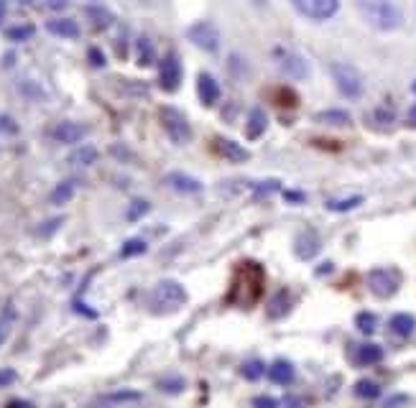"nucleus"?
I'll list each match as a JSON object with an SVG mask.
<instances>
[{
  "label": "nucleus",
  "instance_id": "f257e3e1",
  "mask_svg": "<svg viewBox=\"0 0 416 408\" xmlns=\"http://www.w3.org/2000/svg\"><path fill=\"white\" fill-rule=\"evenodd\" d=\"M263 283H266V273H263L261 263H253V261L240 263L235 268V278H232L230 301H235L243 309L256 306L258 299L263 296Z\"/></svg>",
  "mask_w": 416,
  "mask_h": 408
},
{
  "label": "nucleus",
  "instance_id": "f03ea898",
  "mask_svg": "<svg viewBox=\"0 0 416 408\" xmlns=\"http://www.w3.org/2000/svg\"><path fill=\"white\" fill-rule=\"evenodd\" d=\"M358 11L378 31H396L403 23V13L393 0H358Z\"/></svg>",
  "mask_w": 416,
  "mask_h": 408
},
{
  "label": "nucleus",
  "instance_id": "7ed1b4c3",
  "mask_svg": "<svg viewBox=\"0 0 416 408\" xmlns=\"http://www.w3.org/2000/svg\"><path fill=\"white\" fill-rule=\"evenodd\" d=\"M186 304V291L179 280L164 278L159 280L148 296V309L159 317H167V314H176L181 306Z\"/></svg>",
  "mask_w": 416,
  "mask_h": 408
},
{
  "label": "nucleus",
  "instance_id": "20e7f679",
  "mask_svg": "<svg viewBox=\"0 0 416 408\" xmlns=\"http://www.w3.org/2000/svg\"><path fill=\"white\" fill-rule=\"evenodd\" d=\"M330 72H332V79H335V84H337V89L345 97L358 100V97L363 95V79H360L355 67L342 64V62H335L332 67H330Z\"/></svg>",
  "mask_w": 416,
  "mask_h": 408
},
{
  "label": "nucleus",
  "instance_id": "39448f33",
  "mask_svg": "<svg viewBox=\"0 0 416 408\" xmlns=\"http://www.w3.org/2000/svg\"><path fill=\"white\" fill-rule=\"evenodd\" d=\"M159 123L167 130V135L174 143H186L192 138V128L186 123V118L176 108H161L159 110Z\"/></svg>",
  "mask_w": 416,
  "mask_h": 408
},
{
  "label": "nucleus",
  "instance_id": "423d86ee",
  "mask_svg": "<svg viewBox=\"0 0 416 408\" xmlns=\"http://www.w3.org/2000/svg\"><path fill=\"white\" fill-rule=\"evenodd\" d=\"M401 286V276L393 268H376L368 273V288L376 293L378 299H390Z\"/></svg>",
  "mask_w": 416,
  "mask_h": 408
},
{
  "label": "nucleus",
  "instance_id": "0eeeda50",
  "mask_svg": "<svg viewBox=\"0 0 416 408\" xmlns=\"http://www.w3.org/2000/svg\"><path fill=\"white\" fill-rule=\"evenodd\" d=\"M186 36H189V41H192L194 46H199V49L207 51V54H215V51L220 49V33L210 21H199V23L189 26Z\"/></svg>",
  "mask_w": 416,
  "mask_h": 408
},
{
  "label": "nucleus",
  "instance_id": "6e6552de",
  "mask_svg": "<svg viewBox=\"0 0 416 408\" xmlns=\"http://www.w3.org/2000/svg\"><path fill=\"white\" fill-rule=\"evenodd\" d=\"M294 8L312 21H327L332 18L339 8V0H291Z\"/></svg>",
  "mask_w": 416,
  "mask_h": 408
},
{
  "label": "nucleus",
  "instance_id": "1a4fd4ad",
  "mask_svg": "<svg viewBox=\"0 0 416 408\" xmlns=\"http://www.w3.org/2000/svg\"><path fill=\"white\" fill-rule=\"evenodd\" d=\"M159 82L161 89L167 92H176L181 84V62L176 54H167V57L159 62Z\"/></svg>",
  "mask_w": 416,
  "mask_h": 408
},
{
  "label": "nucleus",
  "instance_id": "9d476101",
  "mask_svg": "<svg viewBox=\"0 0 416 408\" xmlns=\"http://www.w3.org/2000/svg\"><path fill=\"white\" fill-rule=\"evenodd\" d=\"M197 95H199V102H202L205 108H212V105L220 100L218 79H215L212 74H207V72H202V74L197 76Z\"/></svg>",
  "mask_w": 416,
  "mask_h": 408
},
{
  "label": "nucleus",
  "instance_id": "9b49d317",
  "mask_svg": "<svg viewBox=\"0 0 416 408\" xmlns=\"http://www.w3.org/2000/svg\"><path fill=\"white\" fill-rule=\"evenodd\" d=\"M212 143H215V151H218L223 159L232 161V164H243V161L250 159V153L245 151L243 146H237L235 140H230V138H223V135H218V138L212 140Z\"/></svg>",
  "mask_w": 416,
  "mask_h": 408
},
{
  "label": "nucleus",
  "instance_id": "f8f14e48",
  "mask_svg": "<svg viewBox=\"0 0 416 408\" xmlns=\"http://www.w3.org/2000/svg\"><path fill=\"white\" fill-rule=\"evenodd\" d=\"M54 140H59V143H67V146H74V143H79V140L87 135V128L79 125V123H59L57 128H54Z\"/></svg>",
  "mask_w": 416,
  "mask_h": 408
},
{
  "label": "nucleus",
  "instance_id": "ddd939ff",
  "mask_svg": "<svg viewBox=\"0 0 416 408\" xmlns=\"http://www.w3.org/2000/svg\"><path fill=\"white\" fill-rule=\"evenodd\" d=\"M322 242H320V235L314 232V230H304L299 237H296V255H299L301 261H312L314 255L320 253Z\"/></svg>",
  "mask_w": 416,
  "mask_h": 408
},
{
  "label": "nucleus",
  "instance_id": "4468645a",
  "mask_svg": "<svg viewBox=\"0 0 416 408\" xmlns=\"http://www.w3.org/2000/svg\"><path fill=\"white\" fill-rule=\"evenodd\" d=\"M269 378L276 382V385H291L296 378V370L288 360H276V363L269 368Z\"/></svg>",
  "mask_w": 416,
  "mask_h": 408
},
{
  "label": "nucleus",
  "instance_id": "2eb2a0df",
  "mask_svg": "<svg viewBox=\"0 0 416 408\" xmlns=\"http://www.w3.org/2000/svg\"><path fill=\"white\" fill-rule=\"evenodd\" d=\"M167 184L174 191H181V194H197V191H202V184H199L197 178L186 176V174H169Z\"/></svg>",
  "mask_w": 416,
  "mask_h": 408
},
{
  "label": "nucleus",
  "instance_id": "dca6fc26",
  "mask_svg": "<svg viewBox=\"0 0 416 408\" xmlns=\"http://www.w3.org/2000/svg\"><path fill=\"white\" fill-rule=\"evenodd\" d=\"M46 31L54 33L59 38H77L79 36V26L77 21H69V18H54L46 23Z\"/></svg>",
  "mask_w": 416,
  "mask_h": 408
},
{
  "label": "nucleus",
  "instance_id": "f3484780",
  "mask_svg": "<svg viewBox=\"0 0 416 408\" xmlns=\"http://www.w3.org/2000/svg\"><path fill=\"white\" fill-rule=\"evenodd\" d=\"M388 327H390V332H393L396 337L406 339V337H411V334H414L416 319L411 317V314H393V317H390V322H388Z\"/></svg>",
  "mask_w": 416,
  "mask_h": 408
},
{
  "label": "nucleus",
  "instance_id": "a211bd4d",
  "mask_svg": "<svg viewBox=\"0 0 416 408\" xmlns=\"http://www.w3.org/2000/svg\"><path fill=\"white\" fill-rule=\"evenodd\" d=\"M281 69L286 72L291 79H307V76H309L307 62H304L301 57H294V54H283Z\"/></svg>",
  "mask_w": 416,
  "mask_h": 408
},
{
  "label": "nucleus",
  "instance_id": "6ab92c4d",
  "mask_svg": "<svg viewBox=\"0 0 416 408\" xmlns=\"http://www.w3.org/2000/svg\"><path fill=\"white\" fill-rule=\"evenodd\" d=\"M266 125H269V118H266V113H263L261 108H253L248 115V128H245V135H248L250 140L261 138L263 133H266Z\"/></svg>",
  "mask_w": 416,
  "mask_h": 408
},
{
  "label": "nucleus",
  "instance_id": "aec40b11",
  "mask_svg": "<svg viewBox=\"0 0 416 408\" xmlns=\"http://www.w3.org/2000/svg\"><path fill=\"white\" fill-rule=\"evenodd\" d=\"M383 360V350L378 347V344H360L358 352H355V363L360 365V368H368V365H376Z\"/></svg>",
  "mask_w": 416,
  "mask_h": 408
},
{
  "label": "nucleus",
  "instance_id": "412c9836",
  "mask_svg": "<svg viewBox=\"0 0 416 408\" xmlns=\"http://www.w3.org/2000/svg\"><path fill=\"white\" fill-rule=\"evenodd\" d=\"M74 189H77V181H72V178L59 181V184L54 186V191H52V204H57V207L67 204L72 197H74Z\"/></svg>",
  "mask_w": 416,
  "mask_h": 408
},
{
  "label": "nucleus",
  "instance_id": "4be33fe9",
  "mask_svg": "<svg viewBox=\"0 0 416 408\" xmlns=\"http://www.w3.org/2000/svg\"><path fill=\"white\" fill-rule=\"evenodd\" d=\"M314 120L322 123V125H347L350 123V115L345 110H325V113H317Z\"/></svg>",
  "mask_w": 416,
  "mask_h": 408
},
{
  "label": "nucleus",
  "instance_id": "5701e85b",
  "mask_svg": "<svg viewBox=\"0 0 416 408\" xmlns=\"http://www.w3.org/2000/svg\"><path fill=\"white\" fill-rule=\"evenodd\" d=\"M95 161H97V151L92 146L74 148V153L69 156V164H74V166H92Z\"/></svg>",
  "mask_w": 416,
  "mask_h": 408
},
{
  "label": "nucleus",
  "instance_id": "b1692460",
  "mask_svg": "<svg viewBox=\"0 0 416 408\" xmlns=\"http://www.w3.org/2000/svg\"><path fill=\"white\" fill-rule=\"evenodd\" d=\"M135 51H138V64H141V67H151V64L156 62L154 46H151V41H148L146 36H141L135 41Z\"/></svg>",
  "mask_w": 416,
  "mask_h": 408
},
{
  "label": "nucleus",
  "instance_id": "393cba45",
  "mask_svg": "<svg viewBox=\"0 0 416 408\" xmlns=\"http://www.w3.org/2000/svg\"><path fill=\"white\" fill-rule=\"evenodd\" d=\"M355 395L365 398V401H376L378 395H381V385L373 380H358L355 382Z\"/></svg>",
  "mask_w": 416,
  "mask_h": 408
},
{
  "label": "nucleus",
  "instance_id": "a878e982",
  "mask_svg": "<svg viewBox=\"0 0 416 408\" xmlns=\"http://www.w3.org/2000/svg\"><path fill=\"white\" fill-rule=\"evenodd\" d=\"M143 395L135 390H118V393H108L100 398V403H138Z\"/></svg>",
  "mask_w": 416,
  "mask_h": 408
},
{
  "label": "nucleus",
  "instance_id": "bb28decb",
  "mask_svg": "<svg viewBox=\"0 0 416 408\" xmlns=\"http://www.w3.org/2000/svg\"><path fill=\"white\" fill-rule=\"evenodd\" d=\"M288 304H291V299H288V293H286V291H281L274 301H271V306H269V317H271V319L283 317V314L288 312Z\"/></svg>",
  "mask_w": 416,
  "mask_h": 408
},
{
  "label": "nucleus",
  "instance_id": "cd10ccee",
  "mask_svg": "<svg viewBox=\"0 0 416 408\" xmlns=\"http://www.w3.org/2000/svg\"><path fill=\"white\" fill-rule=\"evenodd\" d=\"M159 390L161 393H181L184 390V378H176V375H169V378H161L159 380Z\"/></svg>",
  "mask_w": 416,
  "mask_h": 408
},
{
  "label": "nucleus",
  "instance_id": "c85d7f7f",
  "mask_svg": "<svg viewBox=\"0 0 416 408\" xmlns=\"http://www.w3.org/2000/svg\"><path fill=\"white\" fill-rule=\"evenodd\" d=\"M266 365L261 363V360H248V363H243V368H240V373H243L245 380H253L256 382L258 378H263V373H266Z\"/></svg>",
  "mask_w": 416,
  "mask_h": 408
},
{
  "label": "nucleus",
  "instance_id": "c756f323",
  "mask_svg": "<svg viewBox=\"0 0 416 408\" xmlns=\"http://www.w3.org/2000/svg\"><path fill=\"white\" fill-rule=\"evenodd\" d=\"M355 324H358V329L363 332V334H373L378 327V319H376V314H371V312H360L358 317H355Z\"/></svg>",
  "mask_w": 416,
  "mask_h": 408
},
{
  "label": "nucleus",
  "instance_id": "7c9ffc66",
  "mask_svg": "<svg viewBox=\"0 0 416 408\" xmlns=\"http://www.w3.org/2000/svg\"><path fill=\"white\" fill-rule=\"evenodd\" d=\"M358 204H363V197L332 199V202H327V210H332V212H347V210H355Z\"/></svg>",
  "mask_w": 416,
  "mask_h": 408
},
{
  "label": "nucleus",
  "instance_id": "2f4dec72",
  "mask_svg": "<svg viewBox=\"0 0 416 408\" xmlns=\"http://www.w3.org/2000/svg\"><path fill=\"white\" fill-rule=\"evenodd\" d=\"M141 253H146V242L138 240V237L128 240L125 245H123V250H120L123 258H133V255H141Z\"/></svg>",
  "mask_w": 416,
  "mask_h": 408
},
{
  "label": "nucleus",
  "instance_id": "473e14b6",
  "mask_svg": "<svg viewBox=\"0 0 416 408\" xmlns=\"http://www.w3.org/2000/svg\"><path fill=\"white\" fill-rule=\"evenodd\" d=\"M148 210H151V204H148L146 199H135V202L130 204V210L125 212V217H128L130 222H133V220H141V217L146 215Z\"/></svg>",
  "mask_w": 416,
  "mask_h": 408
},
{
  "label": "nucleus",
  "instance_id": "72a5a7b5",
  "mask_svg": "<svg viewBox=\"0 0 416 408\" xmlns=\"http://www.w3.org/2000/svg\"><path fill=\"white\" fill-rule=\"evenodd\" d=\"M13 319H16L13 309H6V312L0 314V344L6 342L8 332H11V324H13Z\"/></svg>",
  "mask_w": 416,
  "mask_h": 408
},
{
  "label": "nucleus",
  "instance_id": "f704fd0d",
  "mask_svg": "<svg viewBox=\"0 0 416 408\" xmlns=\"http://www.w3.org/2000/svg\"><path fill=\"white\" fill-rule=\"evenodd\" d=\"M87 16L92 18V23L97 26V28H105V26L110 23V13L108 11H103V8H87Z\"/></svg>",
  "mask_w": 416,
  "mask_h": 408
},
{
  "label": "nucleus",
  "instance_id": "c9c22d12",
  "mask_svg": "<svg viewBox=\"0 0 416 408\" xmlns=\"http://www.w3.org/2000/svg\"><path fill=\"white\" fill-rule=\"evenodd\" d=\"M31 33H33L31 26H21V28H11V31H8L6 36L11 38V41H26V38L31 36Z\"/></svg>",
  "mask_w": 416,
  "mask_h": 408
},
{
  "label": "nucleus",
  "instance_id": "e433bc0d",
  "mask_svg": "<svg viewBox=\"0 0 416 408\" xmlns=\"http://www.w3.org/2000/svg\"><path fill=\"white\" fill-rule=\"evenodd\" d=\"M62 222H64V220H62V217H57V220H49V222H44L46 225V227H41L39 230V235H52V232H57V230H59V225H62Z\"/></svg>",
  "mask_w": 416,
  "mask_h": 408
},
{
  "label": "nucleus",
  "instance_id": "4c0bfd02",
  "mask_svg": "<svg viewBox=\"0 0 416 408\" xmlns=\"http://www.w3.org/2000/svg\"><path fill=\"white\" fill-rule=\"evenodd\" d=\"M13 380H16L13 370H0V388H3V385H11Z\"/></svg>",
  "mask_w": 416,
  "mask_h": 408
},
{
  "label": "nucleus",
  "instance_id": "58836bf2",
  "mask_svg": "<svg viewBox=\"0 0 416 408\" xmlns=\"http://www.w3.org/2000/svg\"><path fill=\"white\" fill-rule=\"evenodd\" d=\"M46 6L52 8V11H64L69 6V0H46Z\"/></svg>",
  "mask_w": 416,
  "mask_h": 408
},
{
  "label": "nucleus",
  "instance_id": "ea45409f",
  "mask_svg": "<svg viewBox=\"0 0 416 408\" xmlns=\"http://www.w3.org/2000/svg\"><path fill=\"white\" fill-rule=\"evenodd\" d=\"M90 59H92V64H95V67H103V64H105V57L100 54V49H90Z\"/></svg>",
  "mask_w": 416,
  "mask_h": 408
},
{
  "label": "nucleus",
  "instance_id": "a19ab883",
  "mask_svg": "<svg viewBox=\"0 0 416 408\" xmlns=\"http://www.w3.org/2000/svg\"><path fill=\"white\" fill-rule=\"evenodd\" d=\"M256 406H279L281 401H276V398H256Z\"/></svg>",
  "mask_w": 416,
  "mask_h": 408
},
{
  "label": "nucleus",
  "instance_id": "79ce46f5",
  "mask_svg": "<svg viewBox=\"0 0 416 408\" xmlns=\"http://www.w3.org/2000/svg\"><path fill=\"white\" fill-rule=\"evenodd\" d=\"M409 398L406 395H393V398H388V406H396V403H406Z\"/></svg>",
  "mask_w": 416,
  "mask_h": 408
},
{
  "label": "nucleus",
  "instance_id": "37998d69",
  "mask_svg": "<svg viewBox=\"0 0 416 408\" xmlns=\"http://www.w3.org/2000/svg\"><path fill=\"white\" fill-rule=\"evenodd\" d=\"M286 199H291V202H304V194H296V191H288Z\"/></svg>",
  "mask_w": 416,
  "mask_h": 408
},
{
  "label": "nucleus",
  "instance_id": "c03bdc74",
  "mask_svg": "<svg viewBox=\"0 0 416 408\" xmlns=\"http://www.w3.org/2000/svg\"><path fill=\"white\" fill-rule=\"evenodd\" d=\"M6 13H8V3L6 0H0V23H3V18H6Z\"/></svg>",
  "mask_w": 416,
  "mask_h": 408
},
{
  "label": "nucleus",
  "instance_id": "a18cd8bd",
  "mask_svg": "<svg viewBox=\"0 0 416 408\" xmlns=\"http://www.w3.org/2000/svg\"><path fill=\"white\" fill-rule=\"evenodd\" d=\"M409 125H411V128H416V105L409 110Z\"/></svg>",
  "mask_w": 416,
  "mask_h": 408
},
{
  "label": "nucleus",
  "instance_id": "49530a36",
  "mask_svg": "<svg viewBox=\"0 0 416 408\" xmlns=\"http://www.w3.org/2000/svg\"><path fill=\"white\" fill-rule=\"evenodd\" d=\"M21 6H33V3H36V0H18Z\"/></svg>",
  "mask_w": 416,
  "mask_h": 408
},
{
  "label": "nucleus",
  "instance_id": "de8ad7c7",
  "mask_svg": "<svg viewBox=\"0 0 416 408\" xmlns=\"http://www.w3.org/2000/svg\"><path fill=\"white\" fill-rule=\"evenodd\" d=\"M414 89H416V84H414Z\"/></svg>",
  "mask_w": 416,
  "mask_h": 408
}]
</instances>
